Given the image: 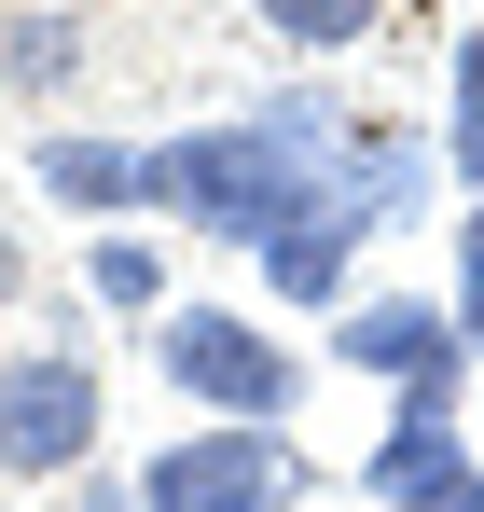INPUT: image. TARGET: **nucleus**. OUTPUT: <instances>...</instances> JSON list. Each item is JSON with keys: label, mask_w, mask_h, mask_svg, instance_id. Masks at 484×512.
<instances>
[{"label": "nucleus", "mask_w": 484, "mask_h": 512, "mask_svg": "<svg viewBox=\"0 0 484 512\" xmlns=\"http://www.w3.org/2000/svg\"><path fill=\"white\" fill-rule=\"evenodd\" d=\"M388 125H360L346 97L291 84V97H249L222 125H180L153 139V208L180 236H222V250H277L305 208H332V180L360 167Z\"/></svg>", "instance_id": "obj_1"}, {"label": "nucleus", "mask_w": 484, "mask_h": 512, "mask_svg": "<svg viewBox=\"0 0 484 512\" xmlns=\"http://www.w3.org/2000/svg\"><path fill=\"white\" fill-rule=\"evenodd\" d=\"M153 360H166V388L194 416H236V429H291V402H305V360L263 333V319H236V305H166Z\"/></svg>", "instance_id": "obj_2"}, {"label": "nucleus", "mask_w": 484, "mask_h": 512, "mask_svg": "<svg viewBox=\"0 0 484 512\" xmlns=\"http://www.w3.org/2000/svg\"><path fill=\"white\" fill-rule=\"evenodd\" d=\"M97 429H111V388H97L83 346H14V360H0V471H14V485L97 471Z\"/></svg>", "instance_id": "obj_3"}, {"label": "nucleus", "mask_w": 484, "mask_h": 512, "mask_svg": "<svg viewBox=\"0 0 484 512\" xmlns=\"http://www.w3.org/2000/svg\"><path fill=\"white\" fill-rule=\"evenodd\" d=\"M139 499L153 512H291L305 499V457H291L277 429L208 416L194 443H153V457H139Z\"/></svg>", "instance_id": "obj_4"}, {"label": "nucleus", "mask_w": 484, "mask_h": 512, "mask_svg": "<svg viewBox=\"0 0 484 512\" xmlns=\"http://www.w3.org/2000/svg\"><path fill=\"white\" fill-rule=\"evenodd\" d=\"M457 388H471V374H415L402 402H388V429L360 443V485H374V512H429L443 485H471V443H457Z\"/></svg>", "instance_id": "obj_5"}, {"label": "nucleus", "mask_w": 484, "mask_h": 512, "mask_svg": "<svg viewBox=\"0 0 484 512\" xmlns=\"http://www.w3.org/2000/svg\"><path fill=\"white\" fill-rule=\"evenodd\" d=\"M332 346H346V374H388V388H415V374H471L457 305H429V291H360Z\"/></svg>", "instance_id": "obj_6"}, {"label": "nucleus", "mask_w": 484, "mask_h": 512, "mask_svg": "<svg viewBox=\"0 0 484 512\" xmlns=\"http://www.w3.org/2000/svg\"><path fill=\"white\" fill-rule=\"evenodd\" d=\"M42 194L125 222V208H153V153H139V139H83V125H56V139H42Z\"/></svg>", "instance_id": "obj_7"}, {"label": "nucleus", "mask_w": 484, "mask_h": 512, "mask_svg": "<svg viewBox=\"0 0 484 512\" xmlns=\"http://www.w3.org/2000/svg\"><path fill=\"white\" fill-rule=\"evenodd\" d=\"M360 236H374L360 208H305V222L263 250V291H277V305H346V263H360Z\"/></svg>", "instance_id": "obj_8"}, {"label": "nucleus", "mask_w": 484, "mask_h": 512, "mask_svg": "<svg viewBox=\"0 0 484 512\" xmlns=\"http://www.w3.org/2000/svg\"><path fill=\"white\" fill-rule=\"evenodd\" d=\"M443 180L484 194V28H457V56H443Z\"/></svg>", "instance_id": "obj_9"}, {"label": "nucleus", "mask_w": 484, "mask_h": 512, "mask_svg": "<svg viewBox=\"0 0 484 512\" xmlns=\"http://www.w3.org/2000/svg\"><path fill=\"white\" fill-rule=\"evenodd\" d=\"M249 14H263V28H277L291 56H360V42H374V28H388L402 0H249Z\"/></svg>", "instance_id": "obj_10"}, {"label": "nucleus", "mask_w": 484, "mask_h": 512, "mask_svg": "<svg viewBox=\"0 0 484 512\" xmlns=\"http://www.w3.org/2000/svg\"><path fill=\"white\" fill-rule=\"evenodd\" d=\"M83 291H97L111 319H166V263H153V236H97V250H83Z\"/></svg>", "instance_id": "obj_11"}, {"label": "nucleus", "mask_w": 484, "mask_h": 512, "mask_svg": "<svg viewBox=\"0 0 484 512\" xmlns=\"http://www.w3.org/2000/svg\"><path fill=\"white\" fill-rule=\"evenodd\" d=\"M0 70H14V97H56L83 70V28L70 14H14V28H0Z\"/></svg>", "instance_id": "obj_12"}, {"label": "nucleus", "mask_w": 484, "mask_h": 512, "mask_svg": "<svg viewBox=\"0 0 484 512\" xmlns=\"http://www.w3.org/2000/svg\"><path fill=\"white\" fill-rule=\"evenodd\" d=\"M457 333L484 346V194H457Z\"/></svg>", "instance_id": "obj_13"}, {"label": "nucleus", "mask_w": 484, "mask_h": 512, "mask_svg": "<svg viewBox=\"0 0 484 512\" xmlns=\"http://www.w3.org/2000/svg\"><path fill=\"white\" fill-rule=\"evenodd\" d=\"M70 512H153V499H139L125 471H70Z\"/></svg>", "instance_id": "obj_14"}, {"label": "nucleus", "mask_w": 484, "mask_h": 512, "mask_svg": "<svg viewBox=\"0 0 484 512\" xmlns=\"http://www.w3.org/2000/svg\"><path fill=\"white\" fill-rule=\"evenodd\" d=\"M14 305H28V236L0 222V319H14Z\"/></svg>", "instance_id": "obj_15"}, {"label": "nucleus", "mask_w": 484, "mask_h": 512, "mask_svg": "<svg viewBox=\"0 0 484 512\" xmlns=\"http://www.w3.org/2000/svg\"><path fill=\"white\" fill-rule=\"evenodd\" d=\"M429 512H484V471H471V485H443V499H429Z\"/></svg>", "instance_id": "obj_16"}]
</instances>
